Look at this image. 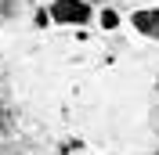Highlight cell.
Instances as JSON below:
<instances>
[{
	"label": "cell",
	"mask_w": 159,
	"mask_h": 155,
	"mask_svg": "<svg viewBox=\"0 0 159 155\" xmlns=\"http://www.w3.org/2000/svg\"><path fill=\"white\" fill-rule=\"evenodd\" d=\"M152 155H159V148H156V152H152Z\"/></svg>",
	"instance_id": "8992f818"
},
{
	"label": "cell",
	"mask_w": 159,
	"mask_h": 155,
	"mask_svg": "<svg viewBox=\"0 0 159 155\" xmlns=\"http://www.w3.org/2000/svg\"><path fill=\"white\" fill-rule=\"evenodd\" d=\"M22 0H0V18H11V15H18Z\"/></svg>",
	"instance_id": "3957f363"
},
{
	"label": "cell",
	"mask_w": 159,
	"mask_h": 155,
	"mask_svg": "<svg viewBox=\"0 0 159 155\" xmlns=\"http://www.w3.org/2000/svg\"><path fill=\"white\" fill-rule=\"evenodd\" d=\"M134 29L145 33V36H159V7L134 11Z\"/></svg>",
	"instance_id": "7a4b0ae2"
},
{
	"label": "cell",
	"mask_w": 159,
	"mask_h": 155,
	"mask_svg": "<svg viewBox=\"0 0 159 155\" xmlns=\"http://www.w3.org/2000/svg\"><path fill=\"white\" fill-rule=\"evenodd\" d=\"M11 130V116H7V108L0 105V134H7Z\"/></svg>",
	"instance_id": "5b68a950"
},
{
	"label": "cell",
	"mask_w": 159,
	"mask_h": 155,
	"mask_svg": "<svg viewBox=\"0 0 159 155\" xmlns=\"http://www.w3.org/2000/svg\"><path fill=\"white\" fill-rule=\"evenodd\" d=\"M51 18L65 22V25H83L90 18V7H87V0H54L51 4Z\"/></svg>",
	"instance_id": "6da1fadb"
},
{
	"label": "cell",
	"mask_w": 159,
	"mask_h": 155,
	"mask_svg": "<svg viewBox=\"0 0 159 155\" xmlns=\"http://www.w3.org/2000/svg\"><path fill=\"white\" fill-rule=\"evenodd\" d=\"M116 22H119L116 11H105V15H101V25H105V29H116Z\"/></svg>",
	"instance_id": "277c9868"
}]
</instances>
